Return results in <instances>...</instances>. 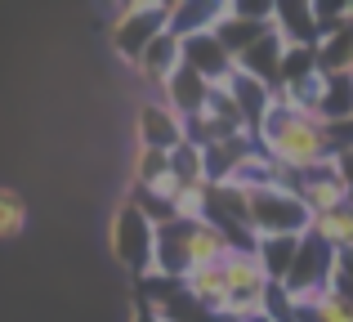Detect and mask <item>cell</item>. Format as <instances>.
I'll return each instance as SVG.
<instances>
[{
	"instance_id": "6da1fadb",
	"label": "cell",
	"mask_w": 353,
	"mask_h": 322,
	"mask_svg": "<svg viewBox=\"0 0 353 322\" xmlns=\"http://www.w3.org/2000/svg\"><path fill=\"white\" fill-rule=\"evenodd\" d=\"M255 143H259V152L286 174H300V170H309V165H318V161H331L322 121L300 117V112H286V108H273V112L264 117V125L255 130Z\"/></svg>"
},
{
	"instance_id": "7a4b0ae2",
	"label": "cell",
	"mask_w": 353,
	"mask_h": 322,
	"mask_svg": "<svg viewBox=\"0 0 353 322\" xmlns=\"http://www.w3.org/2000/svg\"><path fill=\"white\" fill-rule=\"evenodd\" d=\"M108 251L121 269H130L134 278L152 273V251H157V228L152 219L139 210L134 197H121L112 219H108Z\"/></svg>"
},
{
	"instance_id": "3957f363",
	"label": "cell",
	"mask_w": 353,
	"mask_h": 322,
	"mask_svg": "<svg viewBox=\"0 0 353 322\" xmlns=\"http://www.w3.org/2000/svg\"><path fill=\"white\" fill-rule=\"evenodd\" d=\"M246 210H250V233L255 237H304L313 224L309 206L282 183L268 188H250L246 192Z\"/></svg>"
},
{
	"instance_id": "277c9868",
	"label": "cell",
	"mask_w": 353,
	"mask_h": 322,
	"mask_svg": "<svg viewBox=\"0 0 353 322\" xmlns=\"http://www.w3.org/2000/svg\"><path fill=\"white\" fill-rule=\"evenodd\" d=\"M170 27V5H157V0H130L112 14V54L121 63L134 68V59L157 41V36Z\"/></svg>"
},
{
	"instance_id": "5b68a950",
	"label": "cell",
	"mask_w": 353,
	"mask_h": 322,
	"mask_svg": "<svg viewBox=\"0 0 353 322\" xmlns=\"http://www.w3.org/2000/svg\"><path fill=\"white\" fill-rule=\"evenodd\" d=\"M331 255H336V251H331L322 237H313V233H304V237H300V251H295L291 273H286V282H282V291L291 296L295 314H300V309H309V305H318V300L327 296V282H331Z\"/></svg>"
},
{
	"instance_id": "8992f818",
	"label": "cell",
	"mask_w": 353,
	"mask_h": 322,
	"mask_svg": "<svg viewBox=\"0 0 353 322\" xmlns=\"http://www.w3.org/2000/svg\"><path fill=\"white\" fill-rule=\"evenodd\" d=\"M224 282H228V305L224 322H259L264 318V291L268 278L255 264L250 251H228L224 255Z\"/></svg>"
},
{
	"instance_id": "52a82bcc",
	"label": "cell",
	"mask_w": 353,
	"mask_h": 322,
	"mask_svg": "<svg viewBox=\"0 0 353 322\" xmlns=\"http://www.w3.org/2000/svg\"><path fill=\"white\" fill-rule=\"evenodd\" d=\"M282 188H291L295 197L309 206V215H322V210L349 201V188H345V179H340L336 161H318V165H309V170H300V174L282 170Z\"/></svg>"
},
{
	"instance_id": "ba28073f",
	"label": "cell",
	"mask_w": 353,
	"mask_h": 322,
	"mask_svg": "<svg viewBox=\"0 0 353 322\" xmlns=\"http://www.w3.org/2000/svg\"><path fill=\"white\" fill-rule=\"evenodd\" d=\"M179 54H183V68H192L201 81H210V90H224L228 81H233V72H237L233 54L219 45L215 32H192V36H183V41H179Z\"/></svg>"
},
{
	"instance_id": "9c48e42d",
	"label": "cell",
	"mask_w": 353,
	"mask_h": 322,
	"mask_svg": "<svg viewBox=\"0 0 353 322\" xmlns=\"http://www.w3.org/2000/svg\"><path fill=\"white\" fill-rule=\"evenodd\" d=\"M139 148H157V152H174L183 143V117H174L161 99H148L139 103Z\"/></svg>"
},
{
	"instance_id": "30bf717a",
	"label": "cell",
	"mask_w": 353,
	"mask_h": 322,
	"mask_svg": "<svg viewBox=\"0 0 353 322\" xmlns=\"http://www.w3.org/2000/svg\"><path fill=\"white\" fill-rule=\"evenodd\" d=\"M228 94H233L237 112H241V125H246V134L255 139V130L264 125V117L273 112V90L264 85V81L246 77V72H233V81H228Z\"/></svg>"
},
{
	"instance_id": "8fae6325",
	"label": "cell",
	"mask_w": 353,
	"mask_h": 322,
	"mask_svg": "<svg viewBox=\"0 0 353 322\" xmlns=\"http://www.w3.org/2000/svg\"><path fill=\"white\" fill-rule=\"evenodd\" d=\"M206 99H210V81H201L197 72L183 68V63L174 68V77L161 85V103L170 108L174 117H183V121H188L192 112H201V108H206Z\"/></svg>"
},
{
	"instance_id": "7c38bea8",
	"label": "cell",
	"mask_w": 353,
	"mask_h": 322,
	"mask_svg": "<svg viewBox=\"0 0 353 322\" xmlns=\"http://www.w3.org/2000/svg\"><path fill=\"white\" fill-rule=\"evenodd\" d=\"M179 63H183V54H179V36L165 27V32L157 36V41L134 59V72H139V77H143L152 90H161L165 81L174 77V68H179Z\"/></svg>"
},
{
	"instance_id": "4fadbf2b",
	"label": "cell",
	"mask_w": 353,
	"mask_h": 322,
	"mask_svg": "<svg viewBox=\"0 0 353 322\" xmlns=\"http://www.w3.org/2000/svg\"><path fill=\"white\" fill-rule=\"evenodd\" d=\"M179 287L188 291L192 300H197L206 314H215L224 322V305H228V282H224V260L219 264H206V269H192L179 278Z\"/></svg>"
},
{
	"instance_id": "5bb4252c",
	"label": "cell",
	"mask_w": 353,
	"mask_h": 322,
	"mask_svg": "<svg viewBox=\"0 0 353 322\" xmlns=\"http://www.w3.org/2000/svg\"><path fill=\"white\" fill-rule=\"evenodd\" d=\"M282 54H286V41L277 32H268V36H259V41L237 59V72H246V77L264 81V85L273 90L277 85V68H282Z\"/></svg>"
},
{
	"instance_id": "9a60e30c",
	"label": "cell",
	"mask_w": 353,
	"mask_h": 322,
	"mask_svg": "<svg viewBox=\"0 0 353 322\" xmlns=\"http://www.w3.org/2000/svg\"><path fill=\"white\" fill-rule=\"evenodd\" d=\"M318 72H327V77H353V5H349L345 27H336V32H327L318 41Z\"/></svg>"
},
{
	"instance_id": "2e32d148",
	"label": "cell",
	"mask_w": 353,
	"mask_h": 322,
	"mask_svg": "<svg viewBox=\"0 0 353 322\" xmlns=\"http://www.w3.org/2000/svg\"><path fill=\"white\" fill-rule=\"evenodd\" d=\"M273 32L286 45H318V23H313V5L295 0V5H273Z\"/></svg>"
},
{
	"instance_id": "e0dca14e",
	"label": "cell",
	"mask_w": 353,
	"mask_h": 322,
	"mask_svg": "<svg viewBox=\"0 0 353 322\" xmlns=\"http://www.w3.org/2000/svg\"><path fill=\"white\" fill-rule=\"evenodd\" d=\"M295 251H300V237H255V251L250 255H255V264L264 269V278L282 287L286 273H291Z\"/></svg>"
},
{
	"instance_id": "ac0fdd59",
	"label": "cell",
	"mask_w": 353,
	"mask_h": 322,
	"mask_svg": "<svg viewBox=\"0 0 353 322\" xmlns=\"http://www.w3.org/2000/svg\"><path fill=\"white\" fill-rule=\"evenodd\" d=\"M309 233L322 237L331 251H340V246H353V201H345V206H331V210H322V215H313Z\"/></svg>"
},
{
	"instance_id": "d6986e66",
	"label": "cell",
	"mask_w": 353,
	"mask_h": 322,
	"mask_svg": "<svg viewBox=\"0 0 353 322\" xmlns=\"http://www.w3.org/2000/svg\"><path fill=\"white\" fill-rule=\"evenodd\" d=\"M327 77V72H322ZM318 121H353V77H327L322 85V103H318Z\"/></svg>"
},
{
	"instance_id": "ffe728a7",
	"label": "cell",
	"mask_w": 353,
	"mask_h": 322,
	"mask_svg": "<svg viewBox=\"0 0 353 322\" xmlns=\"http://www.w3.org/2000/svg\"><path fill=\"white\" fill-rule=\"evenodd\" d=\"M318 72V45H286L282 54V68H277V85L273 90H286V85H300Z\"/></svg>"
},
{
	"instance_id": "44dd1931",
	"label": "cell",
	"mask_w": 353,
	"mask_h": 322,
	"mask_svg": "<svg viewBox=\"0 0 353 322\" xmlns=\"http://www.w3.org/2000/svg\"><path fill=\"white\" fill-rule=\"evenodd\" d=\"M170 174L183 183V188H201V183H206V161H201V148H197V143L183 139L179 148L170 152Z\"/></svg>"
},
{
	"instance_id": "7402d4cb",
	"label": "cell",
	"mask_w": 353,
	"mask_h": 322,
	"mask_svg": "<svg viewBox=\"0 0 353 322\" xmlns=\"http://www.w3.org/2000/svg\"><path fill=\"white\" fill-rule=\"evenodd\" d=\"M23 228H27V201H23V192L0 183V242H14Z\"/></svg>"
},
{
	"instance_id": "603a6c76",
	"label": "cell",
	"mask_w": 353,
	"mask_h": 322,
	"mask_svg": "<svg viewBox=\"0 0 353 322\" xmlns=\"http://www.w3.org/2000/svg\"><path fill=\"white\" fill-rule=\"evenodd\" d=\"M327 291L336 300H345V305H353V246H340L336 255H331V282Z\"/></svg>"
},
{
	"instance_id": "cb8c5ba5",
	"label": "cell",
	"mask_w": 353,
	"mask_h": 322,
	"mask_svg": "<svg viewBox=\"0 0 353 322\" xmlns=\"http://www.w3.org/2000/svg\"><path fill=\"white\" fill-rule=\"evenodd\" d=\"M165 170H170V152H157V148L134 152V188H152Z\"/></svg>"
},
{
	"instance_id": "d4e9b609",
	"label": "cell",
	"mask_w": 353,
	"mask_h": 322,
	"mask_svg": "<svg viewBox=\"0 0 353 322\" xmlns=\"http://www.w3.org/2000/svg\"><path fill=\"white\" fill-rule=\"evenodd\" d=\"M322 134H327L331 161L345 157V152H353V121H331V125H322Z\"/></svg>"
},
{
	"instance_id": "484cf974",
	"label": "cell",
	"mask_w": 353,
	"mask_h": 322,
	"mask_svg": "<svg viewBox=\"0 0 353 322\" xmlns=\"http://www.w3.org/2000/svg\"><path fill=\"white\" fill-rule=\"evenodd\" d=\"M336 170H340V179H345V188H349V201H353V152L336 157Z\"/></svg>"
},
{
	"instance_id": "4316f807",
	"label": "cell",
	"mask_w": 353,
	"mask_h": 322,
	"mask_svg": "<svg viewBox=\"0 0 353 322\" xmlns=\"http://www.w3.org/2000/svg\"><path fill=\"white\" fill-rule=\"evenodd\" d=\"M130 322H161V318H157L148 305H134V314H130Z\"/></svg>"
}]
</instances>
